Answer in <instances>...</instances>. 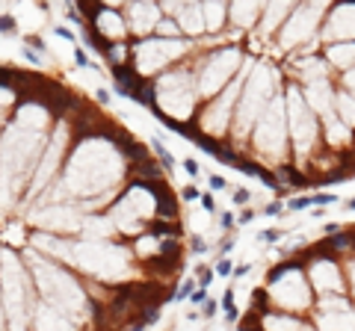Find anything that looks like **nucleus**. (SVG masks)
Segmentation results:
<instances>
[{
	"mask_svg": "<svg viewBox=\"0 0 355 331\" xmlns=\"http://www.w3.org/2000/svg\"><path fill=\"white\" fill-rule=\"evenodd\" d=\"M323 328L329 331H355V314H332V316H323Z\"/></svg>",
	"mask_w": 355,
	"mask_h": 331,
	"instance_id": "nucleus-17",
	"label": "nucleus"
},
{
	"mask_svg": "<svg viewBox=\"0 0 355 331\" xmlns=\"http://www.w3.org/2000/svg\"><path fill=\"white\" fill-rule=\"evenodd\" d=\"M320 12H323V6H311V3H305V6H296V12H293V18L287 21V27H284V39H281V45L284 48H290L293 42H302L305 35H311L314 33V24L320 21Z\"/></svg>",
	"mask_w": 355,
	"mask_h": 331,
	"instance_id": "nucleus-9",
	"label": "nucleus"
},
{
	"mask_svg": "<svg viewBox=\"0 0 355 331\" xmlns=\"http://www.w3.org/2000/svg\"><path fill=\"white\" fill-rule=\"evenodd\" d=\"M343 86H346L349 92H355V68H352V71H346V77H343Z\"/></svg>",
	"mask_w": 355,
	"mask_h": 331,
	"instance_id": "nucleus-30",
	"label": "nucleus"
},
{
	"mask_svg": "<svg viewBox=\"0 0 355 331\" xmlns=\"http://www.w3.org/2000/svg\"><path fill=\"white\" fill-rule=\"evenodd\" d=\"M269 296L281 305V308H287V311H299L308 305V287L299 275L296 266H281L272 278H269Z\"/></svg>",
	"mask_w": 355,
	"mask_h": 331,
	"instance_id": "nucleus-4",
	"label": "nucleus"
},
{
	"mask_svg": "<svg viewBox=\"0 0 355 331\" xmlns=\"http://www.w3.org/2000/svg\"><path fill=\"white\" fill-rule=\"evenodd\" d=\"M98 30L104 33V35H119L124 33V27H122V21L113 15V12H104V9H98Z\"/></svg>",
	"mask_w": 355,
	"mask_h": 331,
	"instance_id": "nucleus-18",
	"label": "nucleus"
},
{
	"mask_svg": "<svg viewBox=\"0 0 355 331\" xmlns=\"http://www.w3.org/2000/svg\"><path fill=\"white\" fill-rule=\"evenodd\" d=\"M160 33H163V35H175V33H178L175 21H160Z\"/></svg>",
	"mask_w": 355,
	"mask_h": 331,
	"instance_id": "nucleus-29",
	"label": "nucleus"
},
{
	"mask_svg": "<svg viewBox=\"0 0 355 331\" xmlns=\"http://www.w3.org/2000/svg\"><path fill=\"white\" fill-rule=\"evenodd\" d=\"M352 207H355V201H352Z\"/></svg>",
	"mask_w": 355,
	"mask_h": 331,
	"instance_id": "nucleus-42",
	"label": "nucleus"
},
{
	"mask_svg": "<svg viewBox=\"0 0 355 331\" xmlns=\"http://www.w3.org/2000/svg\"><path fill=\"white\" fill-rule=\"evenodd\" d=\"M287 9H290L287 3H275V6H269V9H266V27H264V30H272V27H278V18H281L284 12H287Z\"/></svg>",
	"mask_w": 355,
	"mask_h": 331,
	"instance_id": "nucleus-26",
	"label": "nucleus"
},
{
	"mask_svg": "<svg viewBox=\"0 0 355 331\" xmlns=\"http://www.w3.org/2000/svg\"><path fill=\"white\" fill-rule=\"evenodd\" d=\"M287 106H290V127H293V139H296V154H308L311 145H314V136H317V124L308 113V106L302 101V92L296 86H290L287 92Z\"/></svg>",
	"mask_w": 355,
	"mask_h": 331,
	"instance_id": "nucleus-5",
	"label": "nucleus"
},
{
	"mask_svg": "<svg viewBox=\"0 0 355 331\" xmlns=\"http://www.w3.org/2000/svg\"><path fill=\"white\" fill-rule=\"evenodd\" d=\"M335 104H337V109H340V119H343L346 124H355V98H352V95H337Z\"/></svg>",
	"mask_w": 355,
	"mask_h": 331,
	"instance_id": "nucleus-24",
	"label": "nucleus"
},
{
	"mask_svg": "<svg viewBox=\"0 0 355 331\" xmlns=\"http://www.w3.org/2000/svg\"><path fill=\"white\" fill-rule=\"evenodd\" d=\"M308 104H311L314 109H320V113H323V119L335 116V113H332V89H329L326 77H323V80H311V86H308Z\"/></svg>",
	"mask_w": 355,
	"mask_h": 331,
	"instance_id": "nucleus-16",
	"label": "nucleus"
},
{
	"mask_svg": "<svg viewBox=\"0 0 355 331\" xmlns=\"http://www.w3.org/2000/svg\"><path fill=\"white\" fill-rule=\"evenodd\" d=\"M201 204H204V210H207V213L213 210V198H210V195H204V198H201Z\"/></svg>",
	"mask_w": 355,
	"mask_h": 331,
	"instance_id": "nucleus-37",
	"label": "nucleus"
},
{
	"mask_svg": "<svg viewBox=\"0 0 355 331\" xmlns=\"http://www.w3.org/2000/svg\"><path fill=\"white\" fill-rule=\"evenodd\" d=\"M184 169H187V172H190L193 177L198 174V163H195V160H184Z\"/></svg>",
	"mask_w": 355,
	"mask_h": 331,
	"instance_id": "nucleus-32",
	"label": "nucleus"
},
{
	"mask_svg": "<svg viewBox=\"0 0 355 331\" xmlns=\"http://www.w3.org/2000/svg\"><path fill=\"white\" fill-rule=\"evenodd\" d=\"M323 122H326V130H329V142H332V145L349 142V130H346V124H340L335 116H329V119H323Z\"/></svg>",
	"mask_w": 355,
	"mask_h": 331,
	"instance_id": "nucleus-21",
	"label": "nucleus"
},
{
	"mask_svg": "<svg viewBox=\"0 0 355 331\" xmlns=\"http://www.w3.org/2000/svg\"><path fill=\"white\" fill-rule=\"evenodd\" d=\"M127 18H130V27L136 33H148L151 27L160 24V9L154 3H130Z\"/></svg>",
	"mask_w": 355,
	"mask_h": 331,
	"instance_id": "nucleus-12",
	"label": "nucleus"
},
{
	"mask_svg": "<svg viewBox=\"0 0 355 331\" xmlns=\"http://www.w3.org/2000/svg\"><path fill=\"white\" fill-rule=\"evenodd\" d=\"M352 284H355V263H352Z\"/></svg>",
	"mask_w": 355,
	"mask_h": 331,
	"instance_id": "nucleus-41",
	"label": "nucleus"
},
{
	"mask_svg": "<svg viewBox=\"0 0 355 331\" xmlns=\"http://www.w3.org/2000/svg\"><path fill=\"white\" fill-rule=\"evenodd\" d=\"M222 308H225L228 319H237V308H234V296H231V293H225V296H222Z\"/></svg>",
	"mask_w": 355,
	"mask_h": 331,
	"instance_id": "nucleus-27",
	"label": "nucleus"
},
{
	"mask_svg": "<svg viewBox=\"0 0 355 331\" xmlns=\"http://www.w3.org/2000/svg\"><path fill=\"white\" fill-rule=\"evenodd\" d=\"M216 272H219V275H228V272H231V263H228V261H222V263L216 266Z\"/></svg>",
	"mask_w": 355,
	"mask_h": 331,
	"instance_id": "nucleus-34",
	"label": "nucleus"
},
{
	"mask_svg": "<svg viewBox=\"0 0 355 331\" xmlns=\"http://www.w3.org/2000/svg\"><path fill=\"white\" fill-rule=\"evenodd\" d=\"M201 12H204V24L210 30L222 27V18H225V6L222 3H201Z\"/></svg>",
	"mask_w": 355,
	"mask_h": 331,
	"instance_id": "nucleus-19",
	"label": "nucleus"
},
{
	"mask_svg": "<svg viewBox=\"0 0 355 331\" xmlns=\"http://www.w3.org/2000/svg\"><path fill=\"white\" fill-rule=\"evenodd\" d=\"M166 9L181 18V24H184L190 33H201V27H204V12H201L198 3H169Z\"/></svg>",
	"mask_w": 355,
	"mask_h": 331,
	"instance_id": "nucleus-15",
	"label": "nucleus"
},
{
	"mask_svg": "<svg viewBox=\"0 0 355 331\" xmlns=\"http://www.w3.org/2000/svg\"><path fill=\"white\" fill-rule=\"evenodd\" d=\"M314 204V195L311 198H293L290 201V210H305V207H311Z\"/></svg>",
	"mask_w": 355,
	"mask_h": 331,
	"instance_id": "nucleus-28",
	"label": "nucleus"
},
{
	"mask_svg": "<svg viewBox=\"0 0 355 331\" xmlns=\"http://www.w3.org/2000/svg\"><path fill=\"white\" fill-rule=\"evenodd\" d=\"M329 59L337 62V65H349L355 59V45H335V48H329Z\"/></svg>",
	"mask_w": 355,
	"mask_h": 331,
	"instance_id": "nucleus-23",
	"label": "nucleus"
},
{
	"mask_svg": "<svg viewBox=\"0 0 355 331\" xmlns=\"http://www.w3.org/2000/svg\"><path fill=\"white\" fill-rule=\"evenodd\" d=\"M210 183H213L216 190H222V187H225V180H222V177H210Z\"/></svg>",
	"mask_w": 355,
	"mask_h": 331,
	"instance_id": "nucleus-38",
	"label": "nucleus"
},
{
	"mask_svg": "<svg viewBox=\"0 0 355 331\" xmlns=\"http://www.w3.org/2000/svg\"><path fill=\"white\" fill-rule=\"evenodd\" d=\"M213 314H216V305L207 302V305H204V316H213Z\"/></svg>",
	"mask_w": 355,
	"mask_h": 331,
	"instance_id": "nucleus-36",
	"label": "nucleus"
},
{
	"mask_svg": "<svg viewBox=\"0 0 355 331\" xmlns=\"http://www.w3.org/2000/svg\"><path fill=\"white\" fill-rule=\"evenodd\" d=\"M311 278H314V284L320 290H332V293L340 290V272H337V266L332 261H317L311 266Z\"/></svg>",
	"mask_w": 355,
	"mask_h": 331,
	"instance_id": "nucleus-14",
	"label": "nucleus"
},
{
	"mask_svg": "<svg viewBox=\"0 0 355 331\" xmlns=\"http://www.w3.org/2000/svg\"><path fill=\"white\" fill-rule=\"evenodd\" d=\"M237 59H240V51H234V48L213 53V56L204 62V71L198 74V95H201V98H207L213 89H219V86L228 80V74L234 71Z\"/></svg>",
	"mask_w": 355,
	"mask_h": 331,
	"instance_id": "nucleus-6",
	"label": "nucleus"
},
{
	"mask_svg": "<svg viewBox=\"0 0 355 331\" xmlns=\"http://www.w3.org/2000/svg\"><path fill=\"white\" fill-rule=\"evenodd\" d=\"M71 261L80 269L104 275V278L124 272V251L116 245H104V243H77L74 251H71Z\"/></svg>",
	"mask_w": 355,
	"mask_h": 331,
	"instance_id": "nucleus-2",
	"label": "nucleus"
},
{
	"mask_svg": "<svg viewBox=\"0 0 355 331\" xmlns=\"http://www.w3.org/2000/svg\"><path fill=\"white\" fill-rule=\"evenodd\" d=\"M261 240H264V243H275V240H278V231H264Z\"/></svg>",
	"mask_w": 355,
	"mask_h": 331,
	"instance_id": "nucleus-33",
	"label": "nucleus"
},
{
	"mask_svg": "<svg viewBox=\"0 0 355 331\" xmlns=\"http://www.w3.org/2000/svg\"><path fill=\"white\" fill-rule=\"evenodd\" d=\"M193 228H195V231H198V228H207V213H201V216L193 219Z\"/></svg>",
	"mask_w": 355,
	"mask_h": 331,
	"instance_id": "nucleus-31",
	"label": "nucleus"
},
{
	"mask_svg": "<svg viewBox=\"0 0 355 331\" xmlns=\"http://www.w3.org/2000/svg\"><path fill=\"white\" fill-rule=\"evenodd\" d=\"M30 266H33L36 278H39L42 293L53 305H59L62 311H71V314H80L86 308V299H83L80 287L74 284V278H68L59 266L48 263L45 257H36V254H30Z\"/></svg>",
	"mask_w": 355,
	"mask_h": 331,
	"instance_id": "nucleus-1",
	"label": "nucleus"
},
{
	"mask_svg": "<svg viewBox=\"0 0 355 331\" xmlns=\"http://www.w3.org/2000/svg\"><path fill=\"white\" fill-rule=\"evenodd\" d=\"M62 145H65V127H56V133H53V142H51V148H48L45 160L39 163V174H36V180H33V192H39V190L45 187V180L53 174V169H56V160H59V154H62Z\"/></svg>",
	"mask_w": 355,
	"mask_h": 331,
	"instance_id": "nucleus-11",
	"label": "nucleus"
},
{
	"mask_svg": "<svg viewBox=\"0 0 355 331\" xmlns=\"http://www.w3.org/2000/svg\"><path fill=\"white\" fill-rule=\"evenodd\" d=\"M198 281H201V287L210 281V269H198Z\"/></svg>",
	"mask_w": 355,
	"mask_h": 331,
	"instance_id": "nucleus-35",
	"label": "nucleus"
},
{
	"mask_svg": "<svg viewBox=\"0 0 355 331\" xmlns=\"http://www.w3.org/2000/svg\"><path fill=\"white\" fill-rule=\"evenodd\" d=\"M320 311H323V316H332V314H346L349 305L340 296H326V299H320Z\"/></svg>",
	"mask_w": 355,
	"mask_h": 331,
	"instance_id": "nucleus-22",
	"label": "nucleus"
},
{
	"mask_svg": "<svg viewBox=\"0 0 355 331\" xmlns=\"http://www.w3.org/2000/svg\"><path fill=\"white\" fill-rule=\"evenodd\" d=\"M323 35L326 39H332V35H355V6H337Z\"/></svg>",
	"mask_w": 355,
	"mask_h": 331,
	"instance_id": "nucleus-13",
	"label": "nucleus"
},
{
	"mask_svg": "<svg viewBox=\"0 0 355 331\" xmlns=\"http://www.w3.org/2000/svg\"><path fill=\"white\" fill-rule=\"evenodd\" d=\"M275 89V71L272 68H261L258 74L252 77V83L246 86V95H243V109H240V116H237V136L243 139L248 133V127L255 124L258 119V109L269 106V92Z\"/></svg>",
	"mask_w": 355,
	"mask_h": 331,
	"instance_id": "nucleus-3",
	"label": "nucleus"
},
{
	"mask_svg": "<svg viewBox=\"0 0 355 331\" xmlns=\"http://www.w3.org/2000/svg\"><path fill=\"white\" fill-rule=\"evenodd\" d=\"M240 89V83H234L228 92H222V98L213 104L210 109H207V116H204V130H210V133H222L225 130V124H228V109H231V104H234V92Z\"/></svg>",
	"mask_w": 355,
	"mask_h": 331,
	"instance_id": "nucleus-10",
	"label": "nucleus"
},
{
	"mask_svg": "<svg viewBox=\"0 0 355 331\" xmlns=\"http://www.w3.org/2000/svg\"><path fill=\"white\" fill-rule=\"evenodd\" d=\"M258 148L278 157L284 151V119H281V101H272L266 109H264V119L258 124Z\"/></svg>",
	"mask_w": 355,
	"mask_h": 331,
	"instance_id": "nucleus-7",
	"label": "nucleus"
},
{
	"mask_svg": "<svg viewBox=\"0 0 355 331\" xmlns=\"http://www.w3.org/2000/svg\"><path fill=\"white\" fill-rule=\"evenodd\" d=\"M231 15H234V24L248 27V24L255 21V15H258V6L255 3H234L231 6Z\"/></svg>",
	"mask_w": 355,
	"mask_h": 331,
	"instance_id": "nucleus-20",
	"label": "nucleus"
},
{
	"mask_svg": "<svg viewBox=\"0 0 355 331\" xmlns=\"http://www.w3.org/2000/svg\"><path fill=\"white\" fill-rule=\"evenodd\" d=\"M278 210H281V204H269V207H266V213H269V216H275Z\"/></svg>",
	"mask_w": 355,
	"mask_h": 331,
	"instance_id": "nucleus-40",
	"label": "nucleus"
},
{
	"mask_svg": "<svg viewBox=\"0 0 355 331\" xmlns=\"http://www.w3.org/2000/svg\"><path fill=\"white\" fill-rule=\"evenodd\" d=\"M246 198H248V192H243V190H240V192H237V195H234V201H240V204H243V201H246Z\"/></svg>",
	"mask_w": 355,
	"mask_h": 331,
	"instance_id": "nucleus-39",
	"label": "nucleus"
},
{
	"mask_svg": "<svg viewBox=\"0 0 355 331\" xmlns=\"http://www.w3.org/2000/svg\"><path fill=\"white\" fill-rule=\"evenodd\" d=\"M264 325H266L269 331H302L299 322H293V319H281V316H266Z\"/></svg>",
	"mask_w": 355,
	"mask_h": 331,
	"instance_id": "nucleus-25",
	"label": "nucleus"
},
{
	"mask_svg": "<svg viewBox=\"0 0 355 331\" xmlns=\"http://www.w3.org/2000/svg\"><path fill=\"white\" fill-rule=\"evenodd\" d=\"M187 45L184 42H175V39H154V42H142L136 48V65L142 74L148 71H157L160 65H166L169 59H175Z\"/></svg>",
	"mask_w": 355,
	"mask_h": 331,
	"instance_id": "nucleus-8",
	"label": "nucleus"
}]
</instances>
